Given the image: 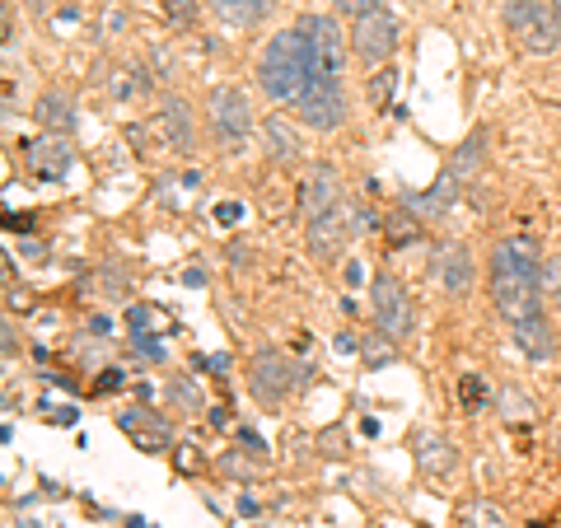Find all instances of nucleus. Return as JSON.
Segmentation results:
<instances>
[{
	"instance_id": "nucleus-1",
	"label": "nucleus",
	"mask_w": 561,
	"mask_h": 528,
	"mask_svg": "<svg viewBox=\"0 0 561 528\" xmlns=\"http://www.w3.org/2000/svg\"><path fill=\"white\" fill-rule=\"evenodd\" d=\"M538 262H542V249L524 234L496 243V253H491V305H496V313L505 323L542 313Z\"/></svg>"
},
{
	"instance_id": "nucleus-2",
	"label": "nucleus",
	"mask_w": 561,
	"mask_h": 528,
	"mask_svg": "<svg viewBox=\"0 0 561 528\" xmlns=\"http://www.w3.org/2000/svg\"><path fill=\"white\" fill-rule=\"evenodd\" d=\"M309 80H313V57H309V47L300 38V28L276 33V38L262 47V57H257V84H262V94H267L272 103H295V99L305 94Z\"/></svg>"
},
{
	"instance_id": "nucleus-3",
	"label": "nucleus",
	"mask_w": 561,
	"mask_h": 528,
	"mask_svg": "<svg viewBox=\"0 0 561 528\" xmlns=\"http://www.w3.org/2000/svg\"><path fill=\"white\" fill-rule=\"evenodd\" d=\"M505 28L519 38L524 51L534 57H548V51L561 43V20L548 0H505Z\"/></svg>"
},
{
	"instance_id": "nucleus-4",
	"label": "nucleus",
	"mask_w": 561,
	"mask_h": 528,
	"mask_svg": "<svg viewBox=\"0 0 561 528\" xmlns=\"http://www.w3.org/2000/svg\"><path fill=\"white\" fill-rule=\"evenodd\" d=\"M295 28H300V38L313 57V76L342 80L346 76V33L337 28V20H332V14H300Z\"/></svg>"
},
{
	"instance_id": "nucleus-5",
	"label": "nucleus",
	"mask_w": 561,
	"mask_h": 528,
	"mask_svg": "<svg viewBox=\"0 0 561 528\" xmlns=\"http://www.w3.org/2000/svg\"><path fill=\"white\" fill-rule=\"evenodd\" d=\"M295 113H300V122H305V127H313V131H337L342 122H346V113H351L342 80L313 76L305 84V94L295 99Z\"/></svg>"
},
{
	"instance_id": "nucleus-6",
	"label": "nucleus",
	"mask_w": 561,
	"mask_h": 528,
	"mask_svg": "<svg viewBox=\"0 0 561 528\" xmlns=\"http://www.w3.org/2000/svg\"><path fill=\"white\" fill-rule=\"evenodd\" d=\"M305 379H309V369H295L280 351H257L253 365H249V389L262 408H280L295 383H305Z\"/></svg>"
},
{
	"instance_id": "nucleus-7",
	"label": "nucleus",
	"mask_w": 561,
	"mask_h": 528,
	"mask_svg": "<svg viewBox=\"0 0 561 528\" xmlns=\"http://www.w3.org/2000/svg\"><path fill=\"white\" fill-rule=\"evenodd\" d=\"M206 113H210V127H216V136L230 150H239L243 140L253 136V103H249V94H243V90H234V84H220V90H210Z\"/></svg>"
},
{
	"instance_id": "nucleus-8",
	"label": "nucleus",
	"mask_w": 561,
	"mask_h": 528,
	"mask_svg": "<svg viewBox=\"0 0 561 528\" xmlns=\"http://www.w3.org/2000/svg\"><path fill=\"white\" fill-rule=\"evenodd\" d=\"M370 309H375V328L383 332V337H393V342L408 337L412 323H416L412 299H408V290H402L398 276H375V286H370Z\"/></svg>"
},
{
	"instance_id": "nucleus-9",
	"label": "nucleus",
	"mask_w": 561,
	"mask_h": 528,
	"mask_svg": "<svg viewBox=\"0 0 561 528\" xmlns=\"http://www.w3.org/2000/svg\"><path fill=\"white\" fill-rule=\"evenodd\" d=\"M351 47H356V57L365 66H379L393 57L398 47V20L389 10H375V14H360L356 28H351Z\"/></svg>"
},
{
	"instance_id": "nucleus-10",
	"label": "nucleus",
	"mask_w": 561,
	"mask_h": 528,
	"mask_svg": "<svg viewBox=\"0 0 561 528\" xmlns=\"http://www.w3.org/2000/svg\"><path fill=\"white\" fill-rule=\"evenodd\" d=\"M346 239H356V230H351V206H337V210H328V216L309 220V253L319 262L342 257Z\"/></svg>"
},
{
	"instance_id": "nucleus-11",
	"label": "nucleus",
	"mask_w": 561,
	"mask_h": 528,
	"mask_svg": "<svg viewBox=\"0 0 561 528\" xmlns=\"http://www.w3.org/2000/svg\"><path fill=\"white\" fill-rule=\"evenodd\" d=\"M472 253H468V243H445L440 257H435V280L445 286V295L454 299H463L472 290Z\"/></svg>"
},
{
	"instance_id": "nucleus-12",
	"label": "nucleus",
	"mask_w": 561,
	"mask_h": 528,
	"mask_svg": "<svg viewBox=\"0 0 561 528\" xmlns=\"http://www.w3.org/2000/svg\"><path fill=\"white\" fill-rule=\"evenodd\" d=\"M342 206V187H337V173H332L328 164H319L305 179V187H300V210L313 220V216H328V210H337Z\"/></svg>"
},
{
	"instance_id": "nucleus-13",
	"label": "nucleus",
	"mask_w": 561,
	"mask_h": 528,
	"mask_svg": "<svg viewBox=\"0 0 561 528\" xmlns=\"http://www.w3.org/2000/svg\"><path fill=\"white\" fill-rule=\"evenodd\" d=\"M511 328H515V346L529 360H552L557 356V332H552V323L542 319V313H534V319H519Z\"/></svg>"
},
{
	"instance_id": "nucleus-14",
	"label": "nucleus",
	"mask_w": 561,
	"mask_h": 528,
	"mask_svg": "<svg viewBox=\"0 0 561 528\" xmlns=\"http://www.w3.org/2000/svg\"><path fill=\"white\" fill-rule=\"evenodd\" d=\"M154 127L160 136L169 140V150H192V140H197V127H192V108L183 99H164L160 117H154Z\"/></svg>"
},
{
	"instance_id": "nucleus-15",
	"label": "nucleus",
	"mask_w": 561,
	"mask_h": 528,
	"mask_svg": "<svg viewBox=\"0 0 561 528\" xmlns=\"http://www.w3.org/2000/svg\"><path fill=\"white\" fill-rule=\"evenodd\" d=\"M28 169L38 173V179H47V183H51V179H61V173L70 169V140L47 131V140L28 146Z\"/></svg>"
},
{
	"instance_id": "nucleus-16",
	"label": "nucleus",
	"mask_w": 561,
	"mask_h": 528,
	"mask_svg": "<svg viewBox=\"0 0 561 528\" xmlns=\"http://www.w3.org/2000/svg\"><path fill=\"white\" fill-rule=\"evenodd\" d=\"M262 136H267V150H272V160H280V164H295L300 160V136H295V127L280 113H272L267 122H262Z\"/></svg>"
},
{
	"instance_id": "nucleus-17",
	"label": "nucleus",
	"mask_w": 561,
	"mask_h": 528,
	"mask_svg": "<svg viewBox=\"0 0 561 528\" xmlns=\"http://www.w3.org/2000/svg\"><path fill=\"white\" fill-rule=\"evenodd\" d=\"M216 10V20H225L230 28H253L257 20H267L272 0H206Z\"/></svg>"
},
{
	"instance_id": "nucleus-18",
	"label": "nucleus",
	"mask_w": 561,
	"mask_h": 528,
	"mask_svg": "<svg viewBox=\"0 0 561 528\" xmlns=\"http://www.w3.org/2000/svg\"><path fill=\"white\" fill-rule=\"evenodd\" d=\"M33 117H38L51 136H70V127H76V113H70L66 94H43L38 108H33Z\"/></svg>"
},
{
	"instance_id": "nucleus-19",
	"label": "nucleus",
	"mask_w": 561,
	"mask_h": 528,
	"mask_svg": "<svg viewBox=\"0 0 561 528\" xmlns=\"http://www.w3.org/2000/svg\"><path fill=\"white\" fill-rule=\"evenodd\" d=\"M454 197H459V179H454V173H445V179L435 183L426 197H408V206L421 210V216H445V210L454 206Z\"/></svg>"
},
{
	"instance_id": "nucleus-20",
	"label": "nucleus",
	"mask_w": 561,
	"mask_h": 528,
	"mask_svg": "<svg viewBox=\"0 0 561 528\" xmlns=\"http://www.w3.org/2000/svg\"><path fill=\"white\" fill-rule=\"evenodd\" d=\"M416 463L431 468V472H449L454 468V449L445 445L440 435H421L416 439Z\"/></svg>"
},
{
	"instance_id": "nucleus-21",
	"label": "nucleus",
	"mask_w": 561,
	"mask_h": 528,
	"mask_svg": "<svg viewBox=\"0 0 561 528\" xmlns=\"http://www.w3.org/2000/svg\"><path fill=\"white\" fill-rule=\"evenodd\" d=\"M478 164H482V131H478V136H468L463 146H459V154H454L449 173H454V179H463V173H478Z\"/></svg>"
},
{
	"instance_id": "nucleus-22",
	"label": "nucleus",
	"mask_w": 561,
	"mask_h": 528,
	"mask_svg": "<svg viewBox=\"0 0 561 528\" xmlns=\"http://www.w3.org/2000/svg\"><path fill=\"white\" fill-rule=\"evenodd\" d=\"M538 290L542 295H557L561 290V257H542L538 262Z\"/></svg>"
},
{
	"instance_id": "nucleus-23",
	"label": "nucleus",
	"mask_w": 561,
	"mask_h": 528,
	"mask_svg": "<svg viewBox=\"0 0 561 528\" xmlns=\"http://www.w3.org/2000/svg\"><path fill=\"white\" fill-rule=\"evenodd\" d=\"M164 20L169 24H192L197 20V0H164Z\"/></svg>"
},
{
	"instance_id": "nucleus-24",
	"label": "nucleus",
	"mask_w": 561,
	"mask_h": 528,
	"mask_svg": "<svg viewBox=\"0 0 561 528\" xmlns=\"http://www.w3.org/2000/svg\"><path fill=\"white\" fill-rule=\"evenodd\" d=\"M459 393H463V402H468V412H478L482 402H486V389H482V379H478V375H468V379L459 383Z\"/></svg>"
},
{
	"instance_id": "nucleus-25",
	"label": "nucleus",
	"mask_w": 561,
	"mask_h": 528,
	"mask_svg": "<svg viewBox=\"0 0 561 528\" xmlns=\"http://www.w3.org/2000/svg\"><path fill=\"white\" fill-rule=\"evenodd\" d=\"M332 5L346 10V14H356V20H360V14H375V10H383V0H332Z\"/></svg>"
},
{
	"instance_id": "nucleus-26",
	"label": "nucleus",
	"mask_w": 561,
	"mask_h": 528,
	"mask_svg": "<svg viewBox=\"0 0 561 528\" xmlns=\"http://www.w3.org/2000/svg\"><path fill=\"white\" fill-rule=\"evenodd\" d=\"M468 519L478 524V528H501V515H496L491 505H472V509H468Z\"/></svg>"
},
{
	"instance_id": "nucleus-27",
	"label": "nucleus",
	"mask_w": 561,
	"mask_h": 528,
	"mask_svg": "<svg viewBox=\"0 0 561 528\" xmlns=\"http://www.w3.org/2000/svg\"><path fill=\"white\" fill-rule=\"evenodd\" d=\"M216 220H220V225L243 220V206H239V202H220V206H216Z\"/></svg>"
},
{
	"instance_id": "nucleus-28",
	"label": "nucleus",
	"mask_w": 561,
	"mask_h": 528,
	"mask_svg": "<svg viewBox=\"0 0 561 528\" xmlns=\"http://www.w3.org/2000/svg\"><path fill=\"white\" fill-rule=\"evenodd\" d=\"M99 389H103V393H113V389H122V375H117V369H108V375H103V383H99Z\"/></svg>"
},
{
	"instance_id": "nucleus-29",
	"label": "nucleus",
	"mask_w": 561,
	"mask_h": 528,
	"mask_svg": "<svg viewBox=\"0 0 561 528\" xmlns=\"http://www.w3.org/2000/svg\"><path fill=\"white\" fill-rule=\"evenodd\" d=\"M552 10H557V20H561V0H552Z\"/></svg>"
},
{
	"instance_id": "nucleus-30",
	"label": "nucleus",
	"mask_w": 561,
	"mask_h": 528,
	"mask_svg": "<svg viewBox=\"0 0 561 528\" xmlns=\"http://www.w3.org/2000/svg\"><path fill=\"white\" fill-rule=\"evenodd\" d=\"M552 299H557V309H561V290H557V295H552Z\"/></svg>"
}]
</instances>
